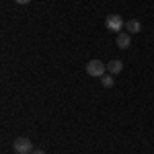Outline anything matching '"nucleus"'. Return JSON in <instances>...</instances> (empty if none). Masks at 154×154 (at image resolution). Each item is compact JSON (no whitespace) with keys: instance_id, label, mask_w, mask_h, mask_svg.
<instances>
[{"instance_id":"7ed1b4c3","label":"nucleus","mask_w":154,"mask_h":154,"mask_svg":"<svg viewBox=\"0 0 154 154\" xmlns=\"http://www.w3.org/2000/svg\"><path fill=\"white\" fill-rule=\"evenodd\" d=\"M12 150L17 154H31L33 152V144H31L29 138H17L12 142Z\"/></svg>"},{"instance_id":"1a4fd4ad","label":"nucleus","mask_w":154,"mask_h":154,"mask_svg":"<svg viewBox=\"0 0 154 154\" xmlns=\"http://www.w3.org/2000/svg\"><path fill=\"white\" fill-rule=\"evenodd\" d=\"M31 154H45V152H43V150H33Z\"/></svg>"},{"instance_id":"39448f33","label":"nucleus","mask_w":154,"mask_h":154,"mask_svg":"<svg viewBox=\"0 0 154 154\" xmlns=\"http://www.w3.org/2000/svg\"><path fill=\"white\" fill-rule=\"evenodd\" d=\"M125 29H128V33H130V35H136V33H140V31H142V23H140V21H136V19H131V21L125 23Z\"/></svg>"},{"instance_id":"423d86ee","label":"nucleus","mask_w":154,"mask_h":154,"mask_svg":"<svg viewBox=\"0 0 154 154\" xmlns=\"http://www.w3.org/2000/svg\"><path fill=\"white\" fill-rule=\"evenodd\" d=\"M107 70H109V74H119V72L123 70V62L121 60H111L107 64Z\"/></svg>"},{"instance_id":"f03ea898","label":"nucleus","mask_w":154,"mask_h":154,"mask_svg":"<svg viewBox=\"0 0 154 154\" xmlns=\"http://www.w3.org/2000/svg\"><path fill=\"white\" fill-rule=\"evenodd\" d=\"M105 27L109 31H113V33H121V29L125 27V23H123L121 14H109L105 19Z\"/></svg>"},{"instance_id":"20e7f679","label":"nucleus","mask_w":154,"mask_h":154,"mask_svg":"<svg viewBox=\"0 0 154 154\" xmlns=\"http://www.w3.org/2000/svg\"><path fill=\"white\" fill-rule=\"evenodd\" d=\"M115 43H117L119 49H128L131 45V35L128 33V31H121V33H117V39H115Z\"/></svg>"},{"instance_id":"6e6552de","label":"nucleus","mask_w":154,"mask_h":154,"mask_svg":"<svg viewBox=\"0 0 154 154\" xmlns=\"http://www.w3.org/2000/svg\"><path fill=\"white\" fill-rule=\"evenodd\" d=\"M14 2H17V4H29L31 0H14Z\"/></svg>"},{"instance_id":"0eeeda50","label":"nucleus","mask_w":154,"mask_h":154,"mask_svg":"<svg viewBox=\"0 0 154 154\" xmlns=\"http://www.w3.org/2000/svg\"><path fill=\"white\" fill-rule=\"evenodd\" d=\"M101 82H103V86H105V88H111V86L115 84L113 74H105V76H101Z\"/></svg>"},{"instance_id":"f257e3e1","label":"nucleus","mask_w":154,"mask_h":154,"mask_svg":"<svg viewBox=\"0 0 154 154\" xmlns=\"http://www.w3.org/2000/svg\"><path fill=\"white\" fill-rule=\"evenodd\" d=\"M105 70H107V64H103L101 60H91V62H86V74L93 76V78L105 76Z\"/></svg>"}]
</instances>
